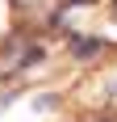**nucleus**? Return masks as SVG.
I'll return each instance as SVG.
<instances>
[{"mask_svg": "<svg viewBox=\"0 0 117 122\" xmlns=\"http://www.w3.org/2000/svg\"><path fill=\"white\" fill-rule=\"evenodd\" d=\"M96 51H100L96 38H75V42H71V55H75V59H88V55H96Z\"/></svg>", "mask_w": 117, "mask_h": 122, "instance_id": "nucleus-1", "label": "nucleus"}]
</instances>
